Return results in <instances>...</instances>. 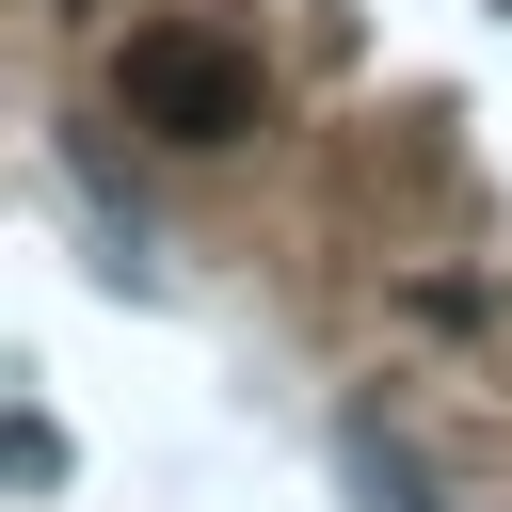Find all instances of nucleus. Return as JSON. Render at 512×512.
Masks as SVG:
<instances>
[{
  "mask_svg": "<svg viewBox=\"0 0 512 512\" xmlns=\"http://www.w3.org/2000/svg\"><path fill=\"white\" fill-rule=\"evenodd\" d=\"M112 96H128V128H160V144H240V128L272 112V80H256V48H240V32H192V16H160V32H128V64H112Z\"/></svg>",
  "mask_w": 512,
  "mask_h": 512,
  "instance_id": "obj_1",
  "label": "nucleus"
},
{
  "mask_svg": "<svg viewBox=\"0 0 512 512\" xmlns=\"http://www.w3.org/2000/svg\"><path fill=\"white\" fill-rule=\"evenodd\" d=\"M336 464H352V512H432V480H416V448H400V432H352Z\"/></svg>",
  "mask_w": 512,
  "mask_h": 512,
  "instance_id": "obj_2",
  "label": "nucleus"
},
{
  "mask_svg": "<svg viewBox=\"0 0 512 512\" xmlns=\"http://www.w3.org/2000/svg\"><path fill=\"white\" fill-rule=\"evenodd\" d=\"M0 480H16V496H48V480H64V432H48V416H32V400H16V416H0Z\"/></svg>",
  "mask_w": 512,
  "mask_h": 512,
  "instance_id": "obj_3",
  "label": "nucleus"
}]
</instances>
